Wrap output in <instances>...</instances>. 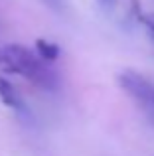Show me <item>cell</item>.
<instances>
[{
	"instance_id": "obj_2",
	"label": "cell",
	"mask_w": 154,
	"mask_h": 156,
	"mask_svg": "<svg viewBox=\"0 0 154 156\" xmlns=\"http://www.w3.org/2000/svg\"><path fill=\"white\" fill-rule=\"evenodd\" d=\"M117 81L123 87V91L131 97L132 101H136L142 111H146L148 117L154 119V85L146 79L144 75H140L138 71H121L117 75Z\"/></svg>"
},
{
	"instance_id": "obj_5",
	"label": "cell",
	"mask_w": 154,
	"mask_h": 156,
	"mask_svg": "<svg viewBox=\"0 0 154 156\" xmlns=\"http://www.w3.org/2000/svg\"><path fill=\"white\" fill-rule=\"evenodd\" d=\"M136 18L138 22H142V26L148 30V34L154 38V14H148V12H142V10H136Z\"/></svg>"
},
{
	"instance_id": "obj_6",
	"label": "cell",
	"mask_w": 154,
	"mask_h": 156,
	"mask_svg": "<svg viewBox=\"0 0 154 156\" xmlns=\"http://www.w3.org/2000/svg\"><path fill=\"white\" fill-rule=\"evenodd\" d=\"M101 2H103V4H113L115 0H101Z\"/></svg>"
},
{
	"instance_id": "obj_3",
	"label": "cell",
	"mask_w": 154,
	"mask_h": 156,
	"mask_svg": "<svg viewBox=\"0 0 154 156\" xmlns=\"http://www.w3.org/2000/svg\"><path fill=\"white\" fill-rule=\"evenodd\" d=\"M0 99H2V103L6 107H10V109L24 111L22 97L18 95V91L14 89V85H12L8 79H4V77H0Z\"/></svg>"
},
{
	"instance_id": "obj_1",
	"label": "cell",
	"mask_w": 154,
	"mask_h": 156,
	"mask_svg": "<svg viewBox=\"0 0 154 156\" xmlns=\"http://www.w3.org/2000/svg\"><path fill=\"white\" fill-rule=\"evenodd\" d=\"M0 69L8 73H18V75L34 81L40 87H58V77L47 67V61H44L38 53L20 44L0 46Z\"/></svg>"
},
{
	"instance_id": "obj_4",
	"label": "cell",
	"mask_w": 154,
	"mask_h": 156,
	"mask_svg": "<svg viewBox=\"0 0 154 156\" xmlns=\"http://www.w3.org/2000/svg\"><path fill=\"white\" fill-rule=\"evenodd\" d=\"M36 53H38L44 61L50 63V61L58 59L59 53H61V50H59V46L54 44V42H47V40H36Z\"/></svg>"
}]
</instances>
